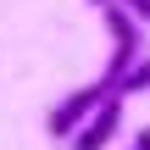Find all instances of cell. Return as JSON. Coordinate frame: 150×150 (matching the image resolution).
<instances>
[{"label":"cell","instance_id":"1","mask_svg":"<svg viewBox=\"0 0 150 150\" xmlns=\"http://www.w3.org/2000/svg\"><path fill=\"white\" fill-rule=\"evenodd\" d=\"M106 95H117L106 78H95V83H83V89H72V95H61L56 106H50V117H45V128H50V139H61V145H72V134L100 111V100Z\"/></svg>","mask_w":150,"mask_h":150},{"label":"cell","instance_id":"6","mask_svg":"<svg viewBox=\"0 0 150 150\" xmlns=\"http://www.w3.org/2000/svg\"><path fill=\"white\" fill-rule=\"evenodd\" d=\"M89 6H95V11H100V6H106V0H89Z\"/></svg>","mask_w":150,"mask_h":150},{"label":"cell","instance_id":"3","mask_svg":"<svg viewBox=\"0 0 150 150\" xmlns=\"http://www.w3.org/2000/svg\"><path fill=\"white\" fill-rule=\"evenodd\" d=\"M139 89H150V61H134L122 78H117V95L128 100V95H139Z\"/></svg>","mask_w":150,"mask_h":150},{"label":"cell","instance_id":"4","mask_svg":"<svg viewBox=\"0 0 150 150\" xmlns=\"http://www.w3.org/2000/svg\"><path fill=\"white\" fill-rule=\"evenodd\" d=\"M122 6H128V11H134L139 22H150V0H122Z\"/></svg>","mask_w":150,"mask_h":150},{"label":"cell","instance_id":"5","mask_svg":"<svg viewBox=\"0 0 150 150\" xmlns=\"http://www.w3.org/2000/svg\"><path fill=\"white\" fill-rule=\"evenodd\" d=\"M134 150H150V128H139V134H134Z\"/></svg>","mask_w":150,"mask_h":150},{"label":"cell","instance_id":"2","mask_svg":"<svg viewBox=\"0 0 150 150\" xmlns=\"http://www.w3.org/2000/svg\"><path fill=\"white\" fill-rule=\"evenodd\" d=\"M117 128H122V95H106L100 111L72 134V150H106L111 139H117Z\"/></svg>","mask_w":150,"mask_h":150}]
</instances>
